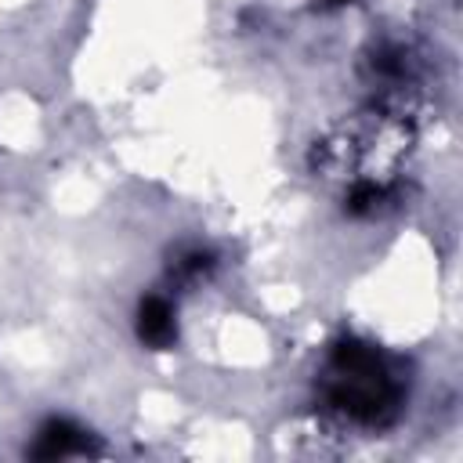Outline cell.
Here are the masks:
<instances>
[{"label":"cell","instance_id":"3","mask_svg":"<svg viewBox=\"0 0 463 463\" xmlns=\"http://www.w3.org/2000/svg\"><path fill=\"white\" fill-rule=\"evenodd\" d=\"M380 199H383V188L373 184V181H362V184H354V192L347 195V210H351V213H369V210H376Z\"/></svg>","mask_w":463,"mask_h":463},{"label":"cell","instance_id":"1","mask_svg":"<svg viewBox=\"0 0 463 463\" xmlns=\"http://www.w3.org/2000/svg\"><path fill=\"white\" fill-rule=\"evenodd\" d=\"M69 452H90V438L69 423V420H47L36 434V445H33V456L40 459H58V456H69Z\"/></svg>","mask_w":463,"mask_h":463},{"label":"cell","instance_id":"2","mask_svg":"<svg viewBox=\"0 0 463 463\" xmlns=\"http://www.w3.org/2000/svg\"><path fill=\"white\" fill-rule=\"evenodd\" d=\"M137 336L156 351L174 344L177 326H174V311H170L166 300H159V297H145L141 300V307H137Z\"/></svg>","mask_w":463,"mask_h":463}]
</instances>
